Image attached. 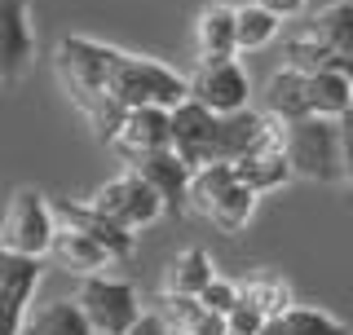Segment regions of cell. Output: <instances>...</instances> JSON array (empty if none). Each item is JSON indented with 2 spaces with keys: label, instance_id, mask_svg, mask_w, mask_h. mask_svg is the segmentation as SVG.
Here are the masks:
<instances>
[{
  "label": "cell",
  "instance_id": "3",
  "mask_svg": "<svg viewBox=\"0 0 353 335\" xmlns=\"http://www.w3.org/2000/svg\"><path fill=\"white\" fill-rule=\"evenodd\" d=\"M287 159L292 176L314 185H336L345 181V141H340V119L327 115H305L287 124Z\"/></svg>",
  "mask_w": 353,
  "mask_h": 335
},
{
  "label": "cell",
  "instance_id": "5",
  "mask_svg": "<svg viewBox=\"0 0 353 335\" xmlns=\"http://www.w3.org/2000/svg\"><path fill=\"white\" fill-rule=\"evenodd\" d=\"M75 305L84 309L93 335H124L141 318V300L132 292V283H119V278L106 274H80Z\"/></svg>",
  "mask_w": 353,
  "mask_h": 335
},
{
  "label": "cell",
  "instance_id": "13",
  "mask_svg": "<svg viewBox=\"0 0 353 335\" xmlns=\"http://www.w3.org/2000/svg\"><path fill=\"white\" fill-rule=\"evenodd\" d=\"M212 146H216V110H208L194 97H181L172 106V150L190 168H203L212 163Z\"/></svg>",
  "mask_w": 353,
  "mask_h": 335
},
{
  "label": "cell",
  "instance_id": "30",
  "mask_svg": "<svg viewBox=\"0 0 353 335\" xmlns=\"http://www.w3.org/2000/svg\"><path fill=\"white\" fill-rule=\"evenodd\" d=\"M256 5H265L270 14H279L287 22V18H301L305 9H309V0H256Z\"/></svg>",
  "mask_w": 353,
  "mask_h": 335
},
{
  "label": "cell",
  "instance_id": "14",
  "mask_svg": "<svg viewBox=\"0 0 353 335\" xmlns=\"http://www.w3.org/2000/svg\"><path fill=\"white\" fill-rule=\"evenodd\" d=\"M53 216H58V225H71V230H84L93 234L102 247L115 256V261H132V252H137V234L124 230L119 221H110L102 207L93 203H75V199H53Z\"/></svg>",
  "mask_w": 353,
  "mask_h": 335
},
{
  "label": "cell",
  "instance_id": "2",
  "mask_svg": "<svg viewBox=\"0 0 353 335\" xmlns=\"http://www.w3.org/2000/svg\"><path fill=\"white\" fill-rule=\"evenodd\" d=\"M256 190L234 172V163H203L190 176V212L221 234H243L256 216Z\"/></svg>",
  "mask_w": 353,
  "mask_h": 335
},
{
  "label": "cell",
  "instance_id": "19",
  "mask_svg": "<svg viewBox=\"0 0 353 335\" xmlns=\"http://www.w3.org/2000/svg\"><path fill=\"white\" fill-rule=\"evenodd\" d=\"M256 128H261V110H230V115H216L212 163H239L243 154H252Z\"/></svg>",
  "mask_w": 353,
  "mask_h": 335
},
{
  "label": "cell",
  "instance_id": "17",
  "mask_svg": "<svg viewBox=\"0 0 353 335\" xmlns=\"http://www.w3.org/2000/svg\"><path fill=\"white\" fill-rule=\"evenodd\" d=\"M305 27L331 49V58H336L340 71L353 75V0H336V5L318 9Z\"/></svg>",
  "mask_w": 353,
  "mask_h": 335
},
{
  "label": "cell",
  "instance_id": "11",
  "mask_svg": "<svg viewBox=\"0 0 353 335\" xmlns=\"http://www.w3.org/2000/svg\"><path fill=\"white\" fill-rule=\"evenodd\" d=\"M40 261L36 256H14L0 252V335H22L27 322V305L40 283Z\"/></svg>",
  "mask_w": 353,
  "mask_h": 335
},
{
  "label": "cell",
  "instance_id": "4",
  "mask_svg": "<svg viewBox=\"0 0 353 335\" xmlns=\"http://www.w3.org/2000/svg\"><path fill=\"white\" fill-rule=\"evenodd\" d=\"M58 234V216H53V199H44L40 190H18L9 199L5 216H0V252L14 256H49V243Z\"/></svg>",
  "mask_w": 353,
  "mask_h": 335
},
{
  "label": "cell",
  "instance_id": "1",
  "mask_svg": "<svg viewBox=\"0 0 353 335\" xmlns=\"http://www.w3.org/2000/svg\"><path fill=\"white\" fill-rule=\"evenodd\" d=\"M53 66H58V80L71 97V106L93 124V132L102 141H110V132L119 128L128 106H119V66H124V49L102 44L93 36H62L53 49Z\"/></svg>",
  "mask_w": 353,
  "mask_h": 335
},
{
  "label": "cell",
  "instance_id": "6",
  "mask_svg": "<svg viewBox=\"0 0 353 335\" xmlns=\"http://www.w3.org/2000/svg\"><path fill=\"white\" fill-rule=\"evenodd\" d=\"M115 93H119V106H168L172 110L181 97H190V84H185V75H176L168 62L124 53Z\"/></svg>",
  "mask_w": 353,
  "mask_h": 335
},
{
  "label": "cell",
  "instance_id": "7",
  "mask_svg": "<svg viewBox=\"0 0 353 335\" xmlns=\"http://www.w3.org/2000/svg\"><path fill=\"white\" fill-rule=\"evenodd\" d=\"M88 203L102 207L110 221H119V225L132 230V234L146 230V225H154V221L163 216V199L154 194V185L137 172V168H128V172L110 176V181L97 190V194L88 199Z\"/></svg>",
  "mask_w": 353,
  "mask_h": 335
},
{
  "label": "cell",
  "instance_id": "16",
  "mask_svg": "<svg viewBox=\"0 0 353 335\" xmlns=\"http://www.w3.org/2000/svg\"><path fill=\"white\" fill-rule=\"evenodd\" d=\"M199 58H239V5H208L194 18Z\"/></svg>",
  "mask_w": 353,
  "mask_h": 335
},
{
  "label": "cell",
  "instance_id": "21",
  "mask_svg": "<svg viewBox=\"0 0 353 335\" xmlns=\"http://www.w3.org/2000/svg\"><path fill=\"white\" fill-rule=\"evenodd\" d=\"M239 300H248L261 318H283L287 309L296 305L292 300V283L274 270H256L248 278H239Z\"/></svg>",
  "mask_w": 353,
  "mask_h": 335
},
{
  "label": "cell",
  "instance_id": "9",
  "mask_svg": "<svg viewBox=\"0 0 353 335\" xmlns=\"http://www.w3.org/2000/svg\"><path fill=\"white\" fill-rule=\"evenodd\" d=\"M106 146L124 163H137L141 154L172 146V110L168 106H128Z\"/></svg>",
  "mask_w": 353,
  "mask_h": 335
},
{
  "label": "cell",
  "instance_id": "27",
  "mask_svg": "<svg viewBox=\"0 0 353 335\" xmlns=\"http://www.w3.org/2000/svg\"><path fill=\"white\" fill-rule=\"evenodd\" d=\"M199 300H203V309H212V314L225 318L230 309L239 305V283H234V278H221V274H216L212 283H208L203 292H199Z\"/></svg>",
  "mask_w": 353,
  "mask_h": 335
},
{
  "label": "cell",
  "instance_id": "29",
  "mask_svg": "<svg viewBox=\"0 0 353 335\" xmlns=\"http://www.w3.org/2000/svg\"><path fill=\"white\" fill-rule=\"evenodd\" d=\"M124 335H172V327L163 322V314H141Z\"/></svg>",
  "mask_w": 353,
  "mask_h": 335
},
{
  "label": "cell",
  "instance_id": "8",
  "mask_svg": "<svg viewBox=\"0 0 353 335\" xmlns=\"http://www.w3.org/2000/svg\"><path fill=\"white\" fill-rule=\"evenodd\" d=\"M185 84H190L194 102H203L216 115L248 110V102H252V80L239 58H199L194 71L185 75Z\"/></svg>",
  "mask_w": 353,
  "mask_h": 335
},
{
  "label": "cell",
  "instance_id": "22",
  "mask_svg": "<svg viewBox=\"0 0 353 335\" xmlns=\"http://www.w3.org/2000/svg\"><path fill=\"white\" fill-rule=\"evenodd\" d=\"M22 335H93V327H88L84 309L75 300H49L36 314H27Z\"/></svg>",
  "mask_w": 353,
  "mask_h": 335
},
{
  "label": "cell",
  "instance_id": "24",
  "mask_svg": "<svg viewBox=\"0 0 353 335\" xmlns=\"http://www.w3.org/2000/svg\"><path fill=\"white\" fill-rule=\"evenodd\" d=\"M212 278H216L212 256H208L203 247H185V252L172 256L168 278H163V292H172V296H199Z\"/></svg>",
  "mask_w": 353,
  "mask_h": 335
},
{
  "label": "cell",
  "instance_id": "28",
  "mask_svg": "<svg viewBox=\"0 0 353 335\" xmlns=\"http://www.w3.org/2000/svg\"><path fill=\"white\" fill-rule=\"evenodd\" d=\"M340 141H345V190H349V212H353V110L340 115Z\"/></svg>",
  "mask_w": 353,
  "mask_h": 335
},
{
  "label": "cell",
  "instance_id": "26",
  "mask_svg": "<svg viewBox=\"0 0 353 335\" xmlns=\"http://www.w3.org/2000/svg\"><path fill=\"white\" fill-rule=\"evenodd\" d=\"M283 327L287 335H353L340 318L323 314V309H309V305H292L283 314Z\"/></svg>",
  "mask_w": 353,
  "mask_h": 335
},
{
  "label": "cell",
  "instance_id": "18",
  "mask_svg": "<svg viewBox=\"0 0 353 335\" xmlns=\"http://www.w3.org/2000/svg\"><path fill=\"white\" fill-rule=\"evenodd\" d=\"M265 115L283 119V124L314 115L309 110V75L296 71V66H279L270 75V84H265Z\"/></svg>",
  "mask_w": 353,
  "mask_h": 335
},
{
  "label": "cell",
  "instance_id": "10",
  "mask_svg": "<svg viewBox=\"0 0 353 335\" xmlns=\"http://www.w3.org/2000/svg\"><path fill=\"white\" fill-rule=\"evenodd\" d=\"M36 62L31 0H0V84H18Z\"/></svg>",
  "mask_w": 353,
  "mask_h": 335
},
{
  "label": "cell",
  "instance_id": "23",
  "mask_svg": "<svg viewBox=\"0 0 353 335\" xmlns=\"http://www.w3.org/2000/svg\"><path fill=\"white\" fill-rule=\"evenodd\" d=\"M234 172L256 190V194H274V190H283L292 181V159H287L283 150H252L234 163Z\"/></svg>",
  "mask_w": 353,
  "mask_h": 335
},
{
  "label": "cell",
  "instance_id": "25",
  "mask_svg": "<svg viewBox=\"0 0 353 335\" xmlns=\"http://www.w3.org/2000/svg\"><path fill=\"white\" fill-rule=\"evenodd\" d=\"M283 18L270 14L265 5H256V0H248V5H239V53H256L265 49L274 36H279Z\"/></svg>",
  "mask_w": 353,
  "mask_h": 335
},
{
  "label": "cell",
  "instance_id": "15",
  "mask_svg": "<svg viewBox=\"0 0 353 335\" xmlns=\"http://www.w3.org/2000/svg\"><path fill=\"white\" fill-rule=\"evenodd\" d=\"M49 256L75 278L80 274H102L106 265H115V256H110L93 234L71 230V225H58V234H53V243H49Z\"/></svg>",
  "mask_w": 353,
  "mask_h": 335
},
{
  "label": "cell",
  "instance_id": "12",
  "mask_svg": "<svg viewBox=\"0 0 353 335\" xmlns=\"http://www.w3.org/2000/svg\"><path fill=\"white\" fill-rule=\"evenodd\" d=\"M128 168H137V172L154 185V194L163 199V216L181 221L185 212H190V176H194V168L185 163L172 146L141 154V159H137V163H128Z\"/></svg>",
  "mask_w": 353,
  "mask_h": 335
},
{
  "label": "cell",
  "instance_id": "20",
  "mask_svg": "<svg viewBox=\"0 0 353 335\" xmlns=\"http://www.w3.org/2000/svg\"><path fill=\"white\" fill-rule=\"evenodd\" d=\"M309 110L327 119H340L353 110V75H345L340 66H323L309 71Z\"/></svg>",
  "mask_w": 353,
  "mask_h": 335
}]
</instances>
